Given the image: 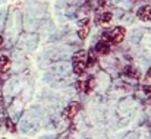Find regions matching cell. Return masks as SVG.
I'll list each match as a JSON object with an SVG mask.
<instances>
[{
  "label": "cell",
  "mask_w": 151,
  "mask_h": 139,
  "mask_svg": "<svg viewBox=\"0 0 151 139\" xmlns=\"http://www.w3.org/2000/svg\"><path fill=\"white\" fill-rule=\"evenodd\" d=\"M1 43H3V38H1V35H0V46H1Z\"/></svg>",
  "instance_id": "5bb4252c"
},
{
  "label": "cell",
  "mask_w": 151,
  "mask_h": 139,
  "mask_svg": "<svg viewBox=\"0 0 151 139\" xmlns=\"http://www.w3.org/2000/svg\"><path fill=\"white\" fill-rule=\"evenodd\" d=\"M147 79H151V67L148 69V72H147Z\"/></svg>",
  "instance_id": "4fadbf2b"
},
{
  "label": "cell",
  "mask_w": 151,
  "mask_h": 139,
  "mask_svg": "<svg viewBox=\"0 0 151 139\" xmlns=\"http://www.w3.org/2000/svg\"><path fill=\"white\" fill-rule=\"evenodd\" d=\"M88 32H90V19H82L78 27V37L84 40L88 35Z\"/></svg>",
  "instance_id": "3957f363"
},
{
  "label": "cell",
  "mask_w": 151,
  "mask_h": 139,
  "mask_svg": "<svg viewBox=\"0 0 151 139\" xmlns=\"http://www.w3.org/2000/svg\"><path fill=\"white\" fill-rule=\"evenodd\" d=\"M85 67H87L85 62H73V72L76 75H82L85 72Z\"/></svg>",
  "instance_id": "ba28073f"
},
{
  "label": "cell",
  "mask_w": 151,
  "mask_h": 139,
  "mask_svg": "<svg viewBox=\"0 0 151 139\" xmlns=\"http://www.w3.org/2000/svg\"><path fill=\"white\" fill-rule=\"evenodd\" d=\"M142 91L145 92V95L151 97V85H144V87H142Z\"/></svg>",
  "instance_id": "7c38bea8"
},
{
  "label": "cell",
  "mask_w": 151,
  "mask_h": 139,
  "mask_svg": "<svg viewBox=\"0 0 151 139\" xmlns=\"http://www.w3.org/2000/svg\"><path fill=\"white\" fill-rule=\"evenodd\" d=\"M94 82H96V81H94V78H90V79L87 81V84H85V85H87V88H85V91H87V92H90V91L94 88Z\"/></svg>",
  "instance_id": "8fae6325"
},
{
  "label": "cell",
  "mask_w": 151,
  "mask_h": 139,
  "mask_svg": "<svg viewBox=\"0 0 151 139\" xmlns=\"http://www.w3.org/2000/svg\"><path fill=\"white\" fill-rule=\"evenodd\" d=\"M138 18L144 22H150L151 21V6L150 4H145L142 7L138 9Z\"/></svg>",
  "instance_id": "277c9868"
},
{
  "label": "cell",
  "mask_w": 151,
  "mask_h": 139,
  "mask_svg": "<svg viewBox=\"0 0 151 139\" xmlns=\"http://www.w3.org/2000/svg\"><path fill=\"white\" fill-rule=\"evenodd\" d=\"M72 60H73V62H85V63H87V60H88V54H87V51L79 50V51H76V53L73 54Z\"/></svg>",
  "instance_id": "52a82bcc"
},
{
  "label": "cell",
  "mask_w": 151,
  "mask_h": 139,
  "mask_svg": "<svg viewBox=\"0 0 151 139\" xmlns=\"http://www.w3.org/2000/svg\"><path fill=\"white\" fill-rule=\"evenodd\" d=\"M111 21V13L110 12H103V13H97V24H107Z\"/></svg>",
  "instance_id": "8992f818"
},
{
  "label": "cell",
  "mask_w": 151,
  "mask_h": 139,
  "mask_svg": "<svg viewBox=\"0 0 151 139\" xmlns=\"http://www.w3.org/2000/svg\"><path fill=\"white\" fill-rule=\"evenodd\" d=\"M96 53H97V54H101V56L109 54V53H110V44H109L107 41H100V43H97V46H96Z\"/></svg>",
  "instance_id": "5b68a950"
},
{
  "label": "cell",
  "mask_w": 151,
  "mask_h": 139,
  "mask_svg": "<svg viewBox=\"0 0 151 139\" xmlns=\"http://www.w3.org/2000/svg\"><path fill=\"white\" fill-rule=\"evenodd\" d=\"M125 72H126V75H129V76H132V78H139V72H137V69L128 67Z\"/></svg>",
  "instance_id": "30bf717a"
},
{
  "label": "cell",
  "mask_w": 151,
  "mask_h": 139,
  "mask_svg": "<svg viewBox=\"0 0 151 139\" xmlns=\"http://www.w3.org/2000/svg\"><path fill=\"white\" fill-rule=\"evenodd\" d=\"M10 66V60L7 56H0V72H6Z\"/></svg>",
  "instance_id": "9c48e42d"
},
{
  "label": "cell",
  "mask_w": 151,
  "mask_h": 139,
  "mask_svg": "<svg viewBox=\"0 0 151 139\" xmlns=\"http://www.w3.org/2000/svg\"><path fill=\"white\" fill-rule=\"evenodd\" d=\"M125 34H126L125 28H122V27H116L114 29H111V31L109 32V38H110L111 43L117 44V43H122V41H123Z\"/></svg>",
  "instance_id": "6da1fadb"
},
{
  "label": "cell",
  "mask_w": 151,
  "mask_h": 139,
  "mask_svg": "<svg viewBox=\"0 0 151 139\" xmlns=\"http://www.w3.org/2000/svg\"><path fill=\"white\" fill-rule=\"evenodd\" d=\"M78 111H79V102L73 101V102H70V104L65 108V111H63V119H65V120H70V119H73V117L76 116Z\"/></svg>",
  "instance_id": "7a4b0ae2"
}]
</instances>
